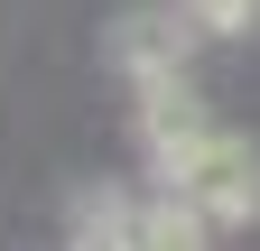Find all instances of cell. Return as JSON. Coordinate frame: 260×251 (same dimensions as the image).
<instances>
[{
  "label": "cell",
  "mask_w": 260,
  "mask_h": 251,
  "mask_svg": "<svg viewBox=\"0 0 260 251\" xmlns=\"http://www.w3.org/2000/svg\"><path fill=\"white\" fill-rule=\"evenodd\" d=\"M177 186L214 214V233H233V224H251V214H260V159H251L242 140H223V131L205 140V159H195Z\"/></svg>",
  "instance_id": "1"
},
{
  "label": "cell",
  "mask_w": 260,
  "mask_h": 251,
  "mask_svg": "<svg viewBox=\"0 0 260 251\" xmlns=\"http://www.w3.org/2000/svg\"><path fill=\"white\" fill-rule=\"evenodd\" d=\"M121 66H130V75H177V66H186V19H168V10L121 19Z\"/></svg>",
  "instance_id": "2"
}]
</instances>
